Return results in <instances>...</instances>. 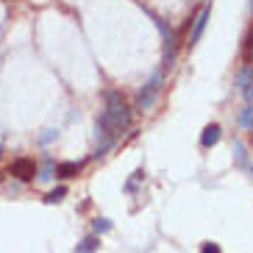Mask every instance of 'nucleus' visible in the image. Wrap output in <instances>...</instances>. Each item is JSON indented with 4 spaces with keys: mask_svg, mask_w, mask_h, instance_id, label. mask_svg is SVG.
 <instances>
[{
    "mask_svg": "<svg viewBox=\"0 0 253 253\" xmlns=\"http://www.w3.org/2000/svg\"><path fill=\"white\" fill-rule=\"evenodd\" d=\"M103 97H106V106H103V112H100V117H97V150H95V159L106 156V153L117 145L120 136L131 128V123H134V112H131L128 100L123 97V92L109 89Z\"/></svg>",
    "mask_w": 253,
    "mask_h": 253,
    "instance_id": "f257e3e1",
    "label": "nucleus"
},
{
    "mask_svg": "<svg viewBox=\"0 0 253 253\" xmlns=\"http://www.w3.org/2000/svg\"><path fill=\"white\" fill-rule=\"evenodd\" d=\"M162 84H164V73H162V70H156V73L150 75V81L142 84V89L136 92L134 109H139V112H150V109L156 106L159 95H162Z\"/></svg>",
    "mask_w": 253,
    "mask_h": 253,
    "instance_id": "f03ea898",
    "label": "nucleus"
},
{
    "mask_svg": "<svg viewBox=\"0 0 253 253\" xmlns=\"http://www.w3.org/2000/svg\"><path fill=\"white\" fill-rule=\"evenodd\" d=\"M8 172H11L17 181H34V175H37V162H34V159H28V156L14 159V162H11V167H8Z\"/></svg>",
    "mask_w": 253,
    "mask_h": 253,
    "instance_id": "7ed1b4c3",
    "label": "nucleus"
},
{
    "mask_svg": "<svg viewBox=\"0 0 253 253\" xmlns=\"http://www.w3.org/2000/svg\"><path fill=\"white\" fill-rule=\"evenodd\" d=\"M209 14H211V11H209V6H203L201 11L195 14V20H192V31H189V42H186L189 47H195L198 42H201L203 31H206V23H209Z\"/></svg>",
    "mask_w": 253,
    "mask_h": 253,
    "instance_id": "20e7f679",
    "label": "nucleus"
},
{
    "mask_svg": "<svg viewBox=\"0 0 253 253\" xmlns=\"http://www.w3.org/2000/svg\"><path fill=\"white\" fill-rule=\"evenodd\" d=\"M234 164L239 170H245L248 175H253V167H251V159H248V148L242 139H234Z\"/></svg>",
    "mask_w": 253,
    "mask_h": 253,
    "instance_id": "39448f33",
    "label": "nucleus"
},
{
    "mask_svg": "<svg viewBox=\"0 0 253 253\" xmlns=\"http://www.w3.org/2000/svg\"><path fill=\"white\" fill-rule=\"evenodd\" d=\"M81 167H84L81 162H61V164H56V178H61V181L78 178V172H81Z\"/></svg>",
    "mask_w": 253,
    "mask_h": 253,
    "instance_id": "423d86ee",
    "label": "nucleus"
},
{
    "mask_svg": "<svg viewBox=\"0 0 253 253\" xmlns=\"http://www.w3.org/2000/svg\"><path fill=\"white\" fill-rule=\"evenodd\" d=\"M220 136H223V128L217 126V123H209L201 134V145L203 148H214L217 142H220Z\"/></svg>",
    "mask_w": 253,
    "mask_h": 253,
    "instance_id": "0eeeda50",
    "label": "nucleus"
},
{
    "mask_svg": "<svg viewBox=\"0 0 253 253\" xmlns=\"http://www.w3.org/2000/svg\"><path fill=\"white\" fill-rule=\"evenodd\" d=\"M97 248H100V237H95V234H89V237H84L78 245H75L73 253H97Z\"/></svg>",
    "mask_w": 253,
    "mask_h": 253,
    "instance_id": "6e6552de",
    "label": "nucleus"
},
{
    "mask_svg": "<svg viewBox=\"0 0 253 253\" xmlns=\"http://www.w3.org/2000/svg\"><path fill=\"white\" fill-rule=\"evenodd\" d=\"M37 178H39V181H53V178H56V164H53L50 156L42 162V167L37 164Z\"/></svg>",
    "mask_w": 253,
    "mask_h": 253,
    "instance_id": "1a4fd4ad",
    "label": "nucleus"
},
{
    "mask_svg": "<svg viewBox=\"0 0 253 253\" xmlns=\"http://www.w3.org/2000/svg\"><path fill=\"white\" fill-rule=\"evenodd\" d=\"M237 123H239L242 131H251V134H253V103H248L245 109L237 114Z\"/></svg>",
    "mask_w": 253,
    "mask_h": 253,
    "instance_id": "9d476101",
    "label": "nucleus"
},
{
    "mask_svg": "<svg viewBox=\"0 0 253 253\" xmlns=\"http://www.w3.org/2000/svg\"><path fill=\"white\" fill-rule=\"evenodd\" d=\"M92 228H95V237H100V234H109V231H112V220H106V217H97L95 223H92Z\"/></svg>",
    "mask_w": 253,
    "mask_h": 253,
    "instance_id": "9b49d317",
    "label": "nucleus"
},
{
    "mask_svg": "<svg viewBox=\"0 0 253 253\" xmlns=\"http://www.w3.org/2000/svg\"><path fill=\"white\" fill-rule=\"evenodd\" d=\"M64 195H67V186H56L53 192L45 195V203H61L64 201Z\"/></svg>",
    "mask_w": 253,
    "mask_h": 253,
    "instance_id": "f8f14e48",
    "label": "nucleus"
},
{
    "mask_svg": "<svg viewBox=\"0 0 253 253\" xmlns=\"http://www.w3.org/2000/svg\"><path fill=\"white\" fill-rule=\"evenodd\" d=\"M201 253H223V251H220V245H217V242H203Z\"/></svg>",
    "mask_w": 253,
    "mask_h": 253,
    "instance_id": "ddd939ff",
    "label": "nucleus"
},
{
    "mask_svg": "<svg viewBox=\"0 0 253 253\" xmlns=\"http://www.w3.org/2000/svg\"><path fill=\"white\" fill-rule=\"evenodd\" d=\"M242 97H245L248 103H253V75H251V81L245 84V89H242Z\"/></svg>",
    "mask_w": 253,
    "mask_h": 253,
    "instance_id": "4468645a",
    "label": "nucleus"
},
{
    "mask_svg": "<svg viewBox=\"0 0 253 253\" xmlns=\"http://www.w3.org/2000/svg\"><path fill=\"white\" fill-rule=\"evenodd\" d=\"M245 53H248V64L253 67V34L248 37V47H245Z\"/></svg>",
    "mask_w": 253,
    "mask_h": 253,
    "instance_id": "2eb2a0df",
    "label": "nucleus"
},
{
    "mask_svg": "<svg viewBox=\"0 0 253 253\" xmlns=\"http://www.w3.org/2000/svg\"><path fill=\"white\" fill-rule=\"evenodd\" d=\"M251 8H253V0H251Z\"/></svg>",
    "mask_w": 253,
    "mask_h": 253,
    "instance_id": "dca6fc26",
    "label": "nucleus"
},
{
    "mask_svg": "<svg viewBox=\"0 0 253 253\" xmlns=\"http://www.w3.org/2000/svg\"><path fill=\"white\" fill-rule=\"evenodd\" d=\"M0 181H3V175H0Z\"/></svg>",
    "mask_w": 253,
    "mask_h": 253,
    "instance_id": "f3484780",
    "label": "nucleus"
}]
</instances>
